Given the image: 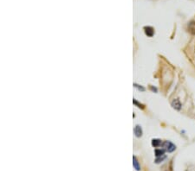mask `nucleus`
<instances>
[{
  "mask_svg": "<svg viewBox=\"0 0 195 171\" xmlns=\"http://www.w3.org/2000/svg\"><path fill=\"white\" fill-rule=\"evenodd\" d=\"M135 135H136V137H141L142 134V128L140 127V126H138L137 125L136 127L135 128Z\"/></svg>",
  "mask_w": 195,
  "mask_h": 171,
  "instance_id": "423d86ee",
  "label": "nucleus"
},
{
  "mask_svg": "<svg viewBox=\"0 0 195 171\" xmlns=\"http://www.w3.org/2000/svg\"><path fill=\"white\" fill-rule=\"evenodd\" d=\"M133 164H134V167L135 168L136 170H140V165H139V162L137 161L136 157H133Z\"/></svg>",
  "mask_w": 195,
  "mask_h": 171,
  "instance_id": "0eeeda50",
  "label": "nucleus"
},
{
  "mask_svg": "<svg viewBox=\"0 0 195 171\" xmlns=\"http://www.w3.org/2000/svg\"><path fill=\"white\" fill-rule=\"evenodd\" d=\"M152 145L154 147H159V146L162 145V142L160 139H153L152 140Z\"/></svg>",
  "mask_w": 195,
  "mask_h": 171,
  "instance_id": "39448f33",
  "label": "nucleus"
},
{
  "mask_svg": "<svg viewBox=\"0 0 195 171\" xmlns=\"http://www.w3.org/2000/svg\"><path fill=\"white\" fill-rule=\"evenodd\" d=\"M172 105L174 106V108H175L176 110H180L181 107V104L179 100H174L172 102Z\"/></svg>",
  "mask_w": 195,
  "mask_h": 171,
  "instance_id": "20e7f679",
  "label": "nucleus"
},
{
  "mask_svg": "<svg viewBox=\"0 0 195 171\" xmlns=\"http://www.w3.org/2000/svg\"><path fill=\"white\" fill-rule=\"evenodd\" d=\"M165 150H155V156L157 157H161L164 156Z\"/></svg>",
  "mask_w": 195,
  "mask_h": 171,
  "instance_id": "6e6552de",
  "label": "nucleus"
},
{
  "mask_svg": "<svg viewBox=\"0 0 195 171\" xmlns=\"http://www.w3.org/2000/svg\"><path fill=\"white\" fill-rule=\"evenodd\" d=\"M162 146H163L165 150L168 152H173L176 149L175 145L171 142H169V141H166V142H162Z\"/></svg>",
  "mask_w": 195,
  "mask_h": 171,
  "instance_id": "f257e3e1",
  "label": "nucleus"
},
{
  "mask_svg": "<svg viewBox=\"0 0 195 171\" xmlns=\"http://www.w3.org/2000/svg\"><path fill=\"white\" fill-rule=\"evenodd\" d=\"M187 29L189 31V33L192 35H195V20L191 21L190 23L187 25Z\"/></svg>",
  "mask_w": 195,
  "mask_h": 171,
  "instance_id": "f03ea898",
  "label": "nucleus"
},
{
  "mask_svg": "<svg viewBox=\"0 0 195 171\" xmlns=\"http://www.w3.org/2000/svg\"><path fill=\"white\" fill-rule=\"evenodd\" d=\"M194 52H195V46H194Z\"/></svg>",
  "mask_w": 195,
  "mask_h": 171,
  "instance_id": "1a4fd4ad",
  "label": "nucleus"
},
{
  "mask_svg": "<svg viewBox=\"0 0 195 171\" xmlns=\"http://www.w3.org/2000/svg\"><path fill=\"white\" fill-rule=\"evenodd\" d=\"M144 30H145V33H146V36H149V37H152L154 36V29L152 28V27H150V26L145 27Z\"/></svg>",
  "mask_w": 195,
  "mask_h": 171,
  "instance_id": "7ed1b4c3",
  "label": "nucleus"
}]
</instances>
